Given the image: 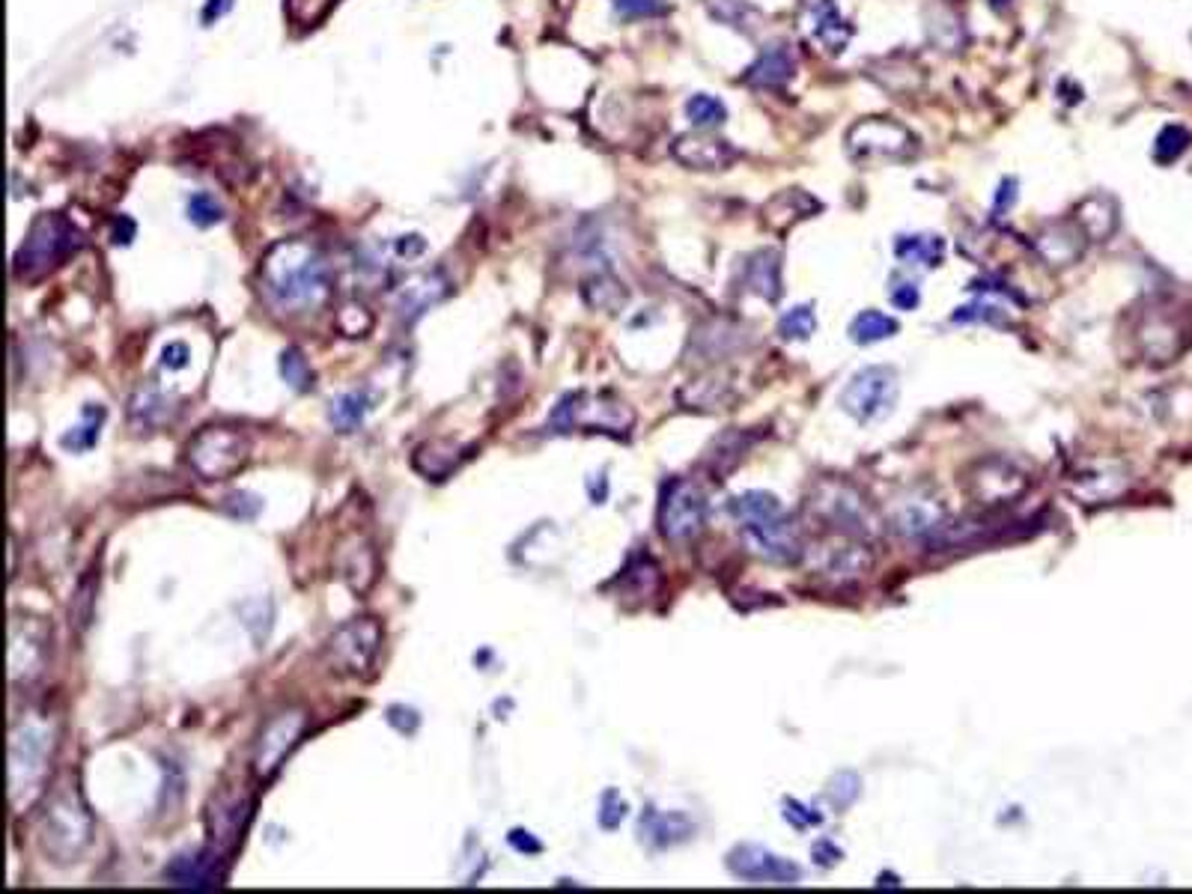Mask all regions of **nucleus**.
Returning <instances> with one entry per match:
<instances>
[{
  "label": "nucleus",
  "mask_w": 1192,
  "mask_h": 894,
  "mask_svg": "<svg viewBox=\"0 0 1192 894\" xmlns=\"http://www.w3.org/2000/svg\"><path fill=\"white\" fill-rule=\"evenodd\" d=\"M263 287L280 308H313L331 292V272L317 245L305 238H284L263 257Z\"/></svg>",
  "instance_id": "f257e3e1"
},
{
  "label": "nucleus",
  "mask_w": 1192,
  "mask_h": 894,
  "mask_svg": "<svg viewBox=\"0 0 1192 894\" xmlns=\"http://www.w3.org/2000/svg\"><path fill=\"white\" fill-rule=\"evenodd\" d=\"M81 245H84V236L66 215L42 212L24 233V242L15 251L12 272H15V278L28 280V284L42 280L54 268L63 266L72 254H78Z\"/></svg>",
  "instance_id": "f03ea898"
},
{
  "label": "nucleus",
  "mask_w": 1192,
  "mask_h": 894,
  "mask_svg": "<svg viewBox=\"0 0 1192 894\" xmlns=\"http://www.w3.org/2000/svg\"><path fill=\"white\" fill-rule=\"evenodd\" d=\"M36 841L42 855L54 864H72L84 855V850L93 844V817L78 790L66 787L51 796L36 826Z\"/></svg>",
  "instance_id": "7ed1b4c3"
},
{
  "label": "nucleus",
  "mask_w": 1192,
  "mask_h": 894,
  "mask_svg": "<svg viewBox=\"0 0 1192 894\" xmlns=\"http://www.w3.org/2000/svg\"><path fill=\"white\" fill-rule=\"evenodd\" d=\"M549 424L555 433H603V436L620 438L629 436L636 415L624 400L611 397V394L576 391L557 403Z\"/></svg>",
  "instance_id": "20e7f679"
},
{
  "label": "nucleus",
  "mask_w": 1192,
  "mask_h": 894,
  "mask_svg": "<svg viewBox=\"0 0 1192 894\" xmlns=\"http://www.w3.org/2000/svg\"><path fill=\"white\" fill-rule=\"evenodd\" d=\"M189 466L194 475L203 480H230L248 466L251 459V438L238 427L227 424H212L194 433L189 441Z\"/></svg>",
  "instance_id": "39448f33"
},
{
  "label": "nucleus",
  "mask_w": 1192,
  "mask_h": 894,
  "mask_svg": "<svg viewBox=\"0 0 1192 894\" xmlns=\"http://www.w3.org/2000/svg\"><path fill=\"white\" fill-rule=\"evenodd\" d=\"M382 647V626L376 617H352L340 624L322 645L326 666L340 677H364Z\"/></svg>",
  "instance_id": "423d86ee"
},
{
  "label": "nucleus",
  "mask_w": 1192,
  "mask_h": 894,
  "mask_svg": "<svg viewBox=\"0 0 1192 894\" xmlns=\"http://www.w3.org/2000/svg\"><path fill=\"white\" fill-rule=\"evenodd\" d=\"M656 525H659V534L674 546L692 543L706 525L704 489L692 483V480H685V477L668 480L662 487V496H659Z\"/></svg>",
  "instance_id": "0eeeda50"
},
{
  "label": "nucleus",
  "mask_w": 1192,
  "mask_h": 894,
  "mask_svg": "<svg viewBox=\"0 0 1192 894\" xmlns=\"http://www.w3.org/2000/svg\"><path fill=\"white\" fill-rule=\"evenodd\" d=\"M49 752L51 736L45 722H24V725L12 731L10 787L15 808L21 805V794H24V802H28V796L33 790H40L42 778H45V766H49Z\"/></svg>",
  "instance_id": "6e6552de"
},
{
  "label": "nucleus",
  "mask_w": 1192,
  "mask_h": 894,
  "mask_svg": "<svg viewBox=\"0 0 1192 894\" xmlns=\"http://www.w3.org/2000/svg\"><path fill=\"white\" fill-rule=\"evenodd\" d=\"M897 373L892 368L859 370L841 391V408L859 424H880L897 406Z\"/></svg>",
  "instance_id": "1a4fd4ad"
},
{
  "label": "nucleus",
  "mask_w": 1192,
  "mask_h": 894,
  "mask_svg": "<svg viewBox=\"0 0 1192 894\" xmlns=\"http://www.w3.org/2000/svg\"><path fill=\"white\" fill-rule=\"evenodd\" d=\"M308 731V713L305 710H280L268 715V722L259 727L257 743H254V757H251V773L259 785L272 781L289 752L301 743V736Z\"/></svg>",
  "instance_id": "9d476101"
},
{
  "label": "nucleus",
  "mask_w": 1192,
  "mask_h": 894,
  "mask_svg": "<svg viewBox=\"0 0 1192 894\" xmlns=\"http://www.w3.org/2000/svg\"><path fill=\"white\" fill-rule=\"evenodd\" d=\"M254 802L245 790L238 787H221L206 805V847L215 850L224 859H233V853L242 844V834L248 829Z\"/></svg>",
  "instance_id": "9b49d317"
},
{
  "label": "nucleus",
  "mask_w": 1192,
  "mask_h": 894,
  "mask_svg": "<svg viewBox=\"0 0 1192 894\" xmlns=\"http://www.w3.org/2000/svg\"><path fill=\"white\" fill-rule=\"evenodd\" d=\"M847 147L855 159H906L915 147V138L909 131L894 123V119H862L855 123L847 135Z\"/></svg>",
  "instance_id": "f8f14e48"
},
{
  "label": "nucleus",
  "mask_w": 1192,
  "mask_h": 894,
  "mask_svg": "<svg viewBox=\"0 0 1192 894\" xmlns=\"http://www.w3.org/2000/svg\"><path fill=\"white\" fill-rule=\"evenodd\" d=\"M727 871L736 880L755 885H796L802 880V868L785 855L773 853L766 847L739 844L727 855Z\"/></svg>",
  "instance_id": "ddd939ff"
},
{
  "label": "nucleus",
  "mask_w": 1192,
  "mask_h": 894,
  "mask_svg": "<svg viewBox=\"0 0 1192 894\" xmlns=\"http://www.w3.org/2000/svg\"><path fill=\"white\" fill-rule=\"evenodd\" d=\"M739 528H743V540L752 546V552L773 564H794L802 555V534L785 513Z\"/></svg>",
  "instance_id": "4468645a"
},
{
  "label": "nucleus",
  "mask_w": 1192,
  "mask_h": 894,
  "mask_svg": "<svg viewBox=\"0 0 1192 894\" xmlns=\"http://www.w3.org/2000/svg\"><path fill=\"white\" fill-rule=\"evenodd\" d=\"M224 876H227V859L219 855L215 850H194V853L177 855L173 862L164 868V880L177 888H194V892H203V888H219L224 885Z\"/></svg>",
  "instance_id": "2eb2a0df"
},
{
  "label": "nucleus",
  "mask_w": 1192,
  "mask_h": 894,
  "mask_svg": "<svg viewBox=\"0 0 1192 894\" xmlns=\"http://www.w3.org/2000/svg\"><path fill=\"white\" fill-rule=\"evenodd\" d=\"M815 507H820L826 522L838 528L844 536H862L864 540L874 531V519L868 513V507L850 487H826L820 492V501H815Z\"/></svg>",
  "instance_id": "dca6fc26"
},
{
  "label": "nucleus",
  "mask_w": 1192,
  "mask_h": 894,
  "mask_svg": "<svg viewBox=\"0 0 1192 894\" xmlns=\"http://www.w3.org/2000/svg\"><path fill=\"white\" fill-rule=\"evenodd\" d=\"M674 156L683 168L692 170H725L739 159V149L731 140L722 138H701V135H680L671 143Z\"/></svg>",
  "instance_id": "f3484780"
},
{
  "label": "nucleus",
  "mask_w": 1192,
  "mask_h": 894,
  "mask_svg": "<svg viewBox=\"0 0 1192 894\" xmlns=\"http://www.w3.org/2000/svg\"><path fill=\"white\" fill-rule=\"evenodd\" d=\"M945 525H948L945 504L934 496H913L909 501H901L894 513V531L915 540H934Z\"/></svg>",
  "instance_id": "a211bd4d"
},
{
  "label": "nucleus",
  "mask_w": 1192,
  "mask_h": 894,
  "mask_svg": "<svg viewBox=\"0 0 1192 894\" xmlns=\"http://www.w3.org/2000/svg\"><path fill=\"white\" fill-rule=\"evenodd\" d=\"M45 645H49L45 629H40L30 617H24V632H21L19 620L12 624V680H21V674H24V680L40 674L42 666H45V653H49Z\"/></svg>",
  "instance_id": "6ab92c4d"
},
{
  "label": "nucleus",
  "mask_w": 1192,
  "mask_h": 894,
  "mask_svg": "<svg viewBox=\"0 0 1192 894\" xmlns=\"http://www.w3.org/2000/svg\"><path fill=\"white\" fill-rule=\"evenodd\" d=\"M468 457V450L450 438H433V441H424L412 454V468L417 475H424L427 480H445L454 468Z\"/></svg>",
  "instance_id": "aec40b11"
},
{
  "label": "nucleus",
  "mask_w": 1192,
  "mask_h": 894,
  "mask_svg": "<svg viewBox=\"0 0 1192 894\" xmlns=\"http://www.w3.org/2000/svg\"><path fill=\"white\" fill-rule=\"evenodd\" d=\"M692 834H695V823L680 811H653V808H647V815L641 817V838L656 850L683 844Z\"/></svg>",
  "instance_id": "412c9836"
},
{
  "label": "nucleus",
  "mask_w": 1192,
  "mask_h": 894,
  "mask_svg": "<svg viewBox=\"0 0 1192 894\" xmlns=\"http://www.w3.org/2000/svg\"><path fill=\"white\" fill-rule=\"evenodd\" d=\"M794 72L796 60L794 54H790V49H787V45H769V49L760 51V57L752 63V70L745 72V81H748L752 87L778 89L794 78Z\"/></svg>",
  "instance_id": "4be33fe9"
},
{
  "label": "nucleus",
  "mask_w": 1192,
  "mask_h": 894,
  "mask_svg": "<svg viewBox=\"0 0 1192 894\" xmlns=\"http://www.w3.org/2000/svg\"><path fill=\"white\" fill-rule=\"evenodd\" d=\"M338 570H340V576H343V582H347L352 590L364 594V590L373 585V578H376V555H373V549H370L368 540H358V536H352L347 546H340Z\"/></svg>",
  "instance_id": "5701e85b"
},
{
  "label": "nucleus",
  "mask_w": 1192,
  "mask_h": 894,
  "mask_svg": "<svg viewBox=\"0 0 1192 894\" xmlns=\"http://www.w3.org/2000/svg\"><path fill=\"white\" fill-rule=\"evenodd\" d=\"M745 284L766 301H778L781 296V263L775 251H757L745 263Z\"/></svg>",
  "instance_id": "b1692460"
},
{
  "label": "nucleus",
  "mask_w": 1192,
  "mask_h": 894,
  "mask_svg": "<svg viewBox=\"0 0 1192 894\" xmlns=\"http://www.w3.org/2000/svg\"><path fill=\"white\" fill-rule=\"evenodd\" d=\"M811 15H815V24H811L815 40L823 42L826 49L834 51V54L844 51L853 28H850L844 15L838 12L834 0H815V3H811Z\"/></svg>",
  "instance_id": "393cba45"
},
{
  "label": "nucleus",
  "mask_w": 1192,
  "mask_h": 894,
  "mask_svg": "<svg viewBox=\"0 0 1192 894\" xmlns=\"http://www.w3.org/2000/svg\"><path fill=\"white\" fill-rule=\"evenodd\" d=\"M170 415H173V400H170L168 394L156 391V387L138 391L129 403V421L131 427L138 429L161 427L164 421H170Z\"/></svg>",
  "instance_id": "a878e982"
},
{
  "label": "nucleus",
  "mask_w": 1192,
  "mask_h": 894,
  "mask_svg": "<svg viewBox=\"0 0 1192 894\" xmlns=\"http://www.w3.org/2000/svg\"><path fill=\"white\" fill-rule=\"evenodd\" d=\"M1076 224L1083 227L1085 236L1106 238L1115 230V224H1118V209H1115V203L1109 198L1094 194V198H1088L1083 206L1076 209Z\"/></svg>",
  "instance_id": "bb28decb"
},
{
  "label": "nucleus",
  "mask_w": 1192,
  "mask_h": 894,
  "mask_svg": "<svg viewBox=\"0 0 1192 894\" xmlns=\"http://www.w3.org/2000/svg\"><path fill=\"white\" fill-rule=\"evenodd\" d=\"M1037 251L1043 254V259L1050 266H1067L1073 259L1083 254V245H1079V233L1071 227H1053L1037 236Z\"/></svg>",
  "instance_id": "cd10ccee"
},
{
  "label": "nucleus",
  "mask_w": 1192,
  "mask_h": 894,
  "mask_svg": "<svg viewBox=\"0 0 1192 894\" xmlns=\"http://www.w3.org/2000/svg\"><path fill=\"white\" fill-rule=\"evenodd\" d=\"M445 292L447 280H441L438 272H433V275H429V272L427 275H417V278L408 280V287L403 284V301H400V308L412 310V317H417V313H424L429 305H436Z\"/></svg>",
  "instance_id": "c85d7f7f"
},
{
  "label": "nucleus",
  "mask_w": 1192,
  "mask_h": 894,
  "mask_svg": "<svg viewBox=\"0 0 1192 894\" xmlns=\"http://www.w3.org/2000/svg\"><path fill=\"white\" fill-rule=\"evenodd\" d=\"M731 513H734L739 525H752V522L781 517L785 507H781L778 498L769 496V492H745V496L731 501Z\"/></svg>",
  "instance_id": "c756f323"
},
{
  "label": "nucleus",
  "mask_w": 1192,
  "mask_h": 894,
  "mask_svg": "<svg viewBox=\"0 0 1192 894\" xmlns=\"http://www.w3.org/2000/svg\"><path fill=\"white\" fill-rule=\"evenodd\" d=\"M102 424H105V408L102 406H87L84 415H81L78 427H72L70 433L60 436V445L72 450V454H84L89 447H96L102 436Z\"/></svg>",
  "instance_id": "7c9ffc66"
},
{
  "label": "nucleus",
  "mask_w": 1192,
  "mask_h": 894,
  "mask_svg": "<svg viewBox=\"0 0 1192 894\" xmlns=\"http://www.w3.org/2000/svg\"><path fill=\"white\" fill-rule=\"evenodd\" d=\"M897 319L888 317V313H883V310H864V313H859V317L853 319V326H850V338L855 340V343H864V347H871V343H880V340L885 338H894L897 334Z\"/></svg>",
  "instance_id": "2f4dec72"
},
{
  "label": "nucleus",
  "mask_w": 1192,
  "mask_h": 894,
  "mask_svg": "<svg viewBox=\"0 0 1192 894\" xmlns=\"http://www.w3.org/2000/svg\"><path fill=\"white\" fill-rule=\"evenodd\" d=\"M96 590H99V566H89L87 576L81 578L78 587H75V596H72L70 606V624L75 626V632H84L93 620V608H96Z\"/></svg>",
  "instance_id": "473e14b6"
},
{
  "label": "nucleus",
  "mask_w": 1192,
  "mask_h": 894,
  "mask_svg": "<svg viewBox=\"0 0 1192 894\" xmlns=\"http://www.w3.org/2000/svg\"><path fill=\"white\" fill-rule=\"evenodd\" d=\"M582 296H585V301L590 305L594 310H608V313H615V310H620L626 305V289L620 280L615 278H608V275H599V278H590L582 287Z\"/></svg>",
  "instance_id": "72a5a7b5"
},
{
  "label": "nucleus",
  "mask_w": 1192,
  "mask_h": 894,
  "mask_svg": "<svg viewBox=\"0 0 1192 894\" xmlns=\"http://www.w3.org/2000/svg\"><path fill=\"white\" fill-rule=\"evenodd\" d=\"M943 238L939 236H901L894 245V254L906 263H922V266H939L943 263Z\"/></svg>",
  "instance_id": "f704fd0d"
},
{
  "label": "nucleus",
  "mask_w": 1192,
  "mask_h": 894,
  "mask_svg": "<svg viewBox=\"0 0 1192 894\" xmlns=\"http://www.w3.org/2000/svg\"><path fill=\"white\" fill-rule=\"evenodd\" d=\"M370 412V397L368 391H349L343 397H338L331 403V424L340 429V433H352V429L364 421V415Z\"/></svg>",
  "instance_id": "c9c22d12"
},
{
  "label": "nucleus",
  "mask_w": 1192,
  "mask_h": 894,
  "mask_svg": "<svg viewBox=\"0 0 1192 894\" xmlns=\"http://www.w3.org/2000/svg\"><path fill=\"white\" fill-rule=\"evenodd\" d=\"M685 117H689V123L698 126V129H715V126H722L727 119V108L715 99V96H710V93H698V96L685 102Z\"/></svg>",
  "instance_id": "e433bc0d"
},
{
  "label": "nucleus",
  "mask_w": 1192,
  "mask_h": 894,
  "mask_svg": "<svg viewBox=\"0 0 1192 894\" xmlns=\"http://www.w3.org/2000/svg\"><path fill=\"white\" fill-rule=\"evenodd\" d=\"M1190 147V131L1183 126H1166V129L1157 135V143H1153V159L1160 164H1172L1186 152Z\"/></svg>",
  "instance_id": "4c0bfd02"
},
{
  "label": "nucleus",
  "mask_w": 1192,
  "mask_h": 894,
  "mask_svg": "<svg viewBox=\"0 0 1192 894\" xmlns=\"http://www.w3.org/2000/svg\"><path fill=\"white\" fill-rule=\"evenodd\" d=\"M280 373H284V379H287L296 391H308V387L313 385V373H310L308 358L296 347L284 349V355H280Z\"/></svg>",
  "instance_id": "58836bf2"
},
{
  "label": "nucleus",
  "mask_w": 1192,
  "mask_h": 894,
  "mask_svg": "<svg viewBox=\"0 0 1192 894\" xmlns=\"http://www.w3.org/2000/svg\"><path fill=\"white\" fill-rule=\"evenodd\" d=\"M815 328H817V317H815V310L808 308V305H799V308L787 310L785 317H781V322H778V331H781V338L785 340H808L811 334H815Z\"/></svg>",
  "instance_id": "ea45409f"
},
{
  "label": "nucleus",
  "mask_w": 1192,
  "mask_h": 894,
  "mask_svg": "<svg viewBox=\"0 0 1192 894\" xmlns=\"http://www.w3.org/2000/svg\"><path fill=\"white\" fill-rule=\"evenodd\" d=\"M189 219L191 224H198V227H212V224H219L221 219H224V209H221V203L209 191H198V194H191L189 200Z\"/></svg>",
  "instance_id": "a19ab883"
},
{
  "label": "nucleus",
  "mask_w": 1192,
  "mask_h": 894,
  "mask_svg": "<svg viewBox=\"0 0 1192 894\" xmlns=\"http://www.w3.org/2000/svg\"><path fill=\"white\" fill-rule=\"evenodd\" d=\"M611 7L620 19H653L666 15V0H611Z\"/></svg>",
  "instance_id": "79ce46f5"
},
{
  "label": "nucleus",
  "mask_w": 1192,
  "mask_h": 894,
  "mask_svg": "<svg viewBox=\"0 0 1192 894\" xmlns=\"http://www.w3.org/2000/svg\"><path fill=\"white\" fill-rule=\"evenodd\" d=\"M859 794H862V781L853 773L834 775V781L829 785V799H832L834 808H850L859 799Z\"/></svg>",
  "instance_id": "37998d69"
},
{
  "label": "nucleus",
  "mask_w": 1192,
  "mask_h": 894,
  "mask_svg": "<svg viewBox=\"0 0 1192 894\" xmlns=\"http://www.w3.org/2000/svg\"><path fill=\"white\" fill-rule=\"evenodd\" d=\"M624 817H626V802L620 799V794L617 790H606L603 794V802H599V826L603 829H617V826L624 823Z\"/></svg>",
  "instance_id": "c03bdc74"
},
{
  "label": "nucleus",
  "mask_w": 1192,
  "mask_h": 894,
  "mask_svg": "<svg viewBox=\"0 0 1192 894\" xmlns=\"http://www.w3.org/2000/svg\"><path fill=\"white\" fill-rule=\"evenodd\" d=\"M954 322H1002V310L993 308V305H966V308H957L954 313Z\"/></svg>",
  "instance_id": "a18cd8bd"
},
{
  "label": "nucleus",
  "mask_w": 1192,
  "mask_h": 894,
  "mask_svg": "<svg viewBox=\"0 0 1192 894\" xmlns=\"http://www.w3.org/2000/svg\"><path fill=\"white\" fill-rule=\"evenodd\" d=\"M189 347L185 343H168V347L161 349V368H168V370H182L185 364H189Z\"/></svg>",
  "instance_id": "49530a36"
},
{
  "label": "nucleus",
  "mask_w": 1192,
  "mask_h": 894,
  "mask_svg": "<svg viewBox=\"0 0 1192 894\" xmlns=\"http://www.w3.org/2000/svg\"><path fill=\"white\" fill-rule=\"evenodd\" d=\"M892 301H894V308L913 310L915 305H918V289H915L913 284H901L897 289H892Z\"/></svg>",
  "instance_id": "de8ad7c7"
},
{
  "label": "nucleus",
  "mask_w": 1192,
  "mask_h": 894,
  "mask_svg": "<svg viewBox=\"0 0 1192 894\" xmlns=\"http://www.w3.org/2000/svg\"><path fill=\"white\" fill-rule=\"evenodd\" d=\"M510 844L517 847L519 853H540V850H543V844L534 841V834L522 832V829H513V832H510Z\"/></svg>",
  "instance_id": "09e8293b"
},
{
  "label": "nucleus",
  "mask_w": 1192,
  "mask_h": 894,
  "mask_svg": "<svg viewBox=\"0 0 1192 894\" xmlns=\"http://www.w3.org/2000/svg\"><path fill=\"white\" fill-rule=\"evenodd\" d=\"M1013 200H1017V179H1002V185H999V194H996V212H1002L1004 206L1011 209L1013 206Z\"/></svg>",
  "instance_id": "8fccbe9b"
},
{
  "label": "nucleus",
  "mask_w": 1192,
  "mask_h": 894,
  "mask_svg": "<svg viewBox=\"0 0 1192 894\" xmlns=\"http://www.w3.org/2000/svg\"><path fill=\"white\" fill-rule=\"evenodd\" d=\"M230 10H233V0H206V7H203V24L219 21L221 15Z\"/></svg>",
  "instance_id": "3c124183"
},
{
  "label": "nucleus",
  "mask_w": 1192,
  "mask_h": 894,
  "mask_svg": "<svg viewBox=\"0 0 1192 894\" xmlns=\"http://www.w3.org/2000/svg\"><path fill=\"white\" fill-rule=\"evenodd\" d=\"M424 248H427V242L421 236H403L397 242L400 257H417V254H424Z\"/></svg>",
  "instance_id": "603ef678"
},
{
  "label": "nucleus",
  "mask_w": 1192,
  "mask_h": 894,
  "mask_svg": "<svg viewBox=\"0 0 1192 894\" xmlns=\"http://www.w3.org/2000/svg\"><path fill=\"white\" fill-rule=\"evenodd\" d=\"M131 236H135V224H131L129 219H119L117 230H114V242H117V245H129Z\"/></svg>",
  "instance_id": "864d4df0"
},
{
  "label": "nucleus",
  "mask_w": 1192,
  "mask_h": 894,
  "mask_svg": "<svg viewBox=\"0 0 1192 894\" xmlns=\"http://www.w3.org/2000/svg\"><path fill=\"white\" fill-rule=\"evenodd\" d=\"M1011 3H1013V0H990V7H993L996 12L1008 10V7H1011Z\"/></svg>",
  "instance_id": "5fc2aeb1"
}]
</instances>
